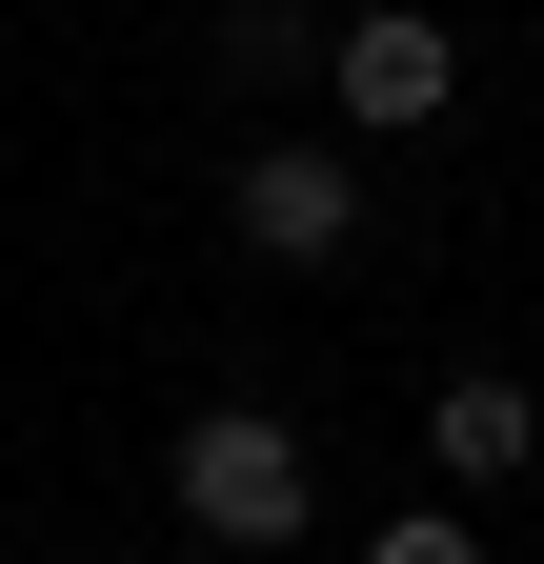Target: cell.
I'll use <instances>...</instances> for the list:
<instances>
[{
	"label": "cell",
	"mask_w": 544,
	"mask_h": 564,
	"mask_svg": "<svg viewBox=\"0 0 544 564\" xmlns=\"http://www.w3.org/2000/svg\"><path fill=\"white\" fill-rule=\"evenodd\" d=\"M323 41H344L323 0H222V82H303Z\"/></svg>",
	"instance_id": "obj_5"
},
{
	"label": "cell",
	"mask_w": 544,
	"mask_h": 564,
	"mask_svg": "<svg viewBox=\"0 0 544 564\" xmlns=\"http://www.w3.org/2000/svg\"><path fill=\"white\" fill-rule=\"evenodd\" d=\"M182 524H202V564H262V544H303V524H323V464H303V423H283V403H202V423H182Z\"/></svg>",
	"instance_id": "obj_1"
},
{
	"label": "cell",
	"mask_w": 544,
	"mask_h": 564,
	"mask_svg": "<svg viewBox=\"0 0 544 564\" xmlns=\"http://www.w3.org/2000/svg\"><path fill=\"white\" fill-rule=\"evenodd\" d=\"M363 564H485V524H464V505H403V524H363Z\"/></svg>",
	"instance_id": "obj_6"
},
{
	"label": "cell",
	"mask_w": 544,
	"mask_h": 564,
	"mask_svg": "<svg viewBox=\"0 0 544 564\" xmlns=\"http://www.w3.org/2000/svg\"><path fill=\"white\" fill-rule=\"evenodd\" d=\"M424 464H444V484H524V464H544V403H524L504 364H464V383L424 403Z\"/></svg>",
	"instance_id": "obj_4"
},
{
	"label": "cell",
	"mask_w": 544,
	"mask_h": 564,
	"mask_svg": "<svg viewBox=\"0 0 544 564\" xmlns=\"http://www.w3.org/2000/svg\"><path fill=\"white\" fill-rule=\"evenodd\" d=\"M222 223H242V262H344L363 242V162H344V141H242Z\"/></svg>",
	"instance_id": "obj_3"
},
{
	"label": "cell",
	"mask_w": 544,
	"mask_h": 564,
	"mask_svg": "<svg viewBox=\"0 0 544 564\" xmlns=\"http://www.w3.org/2000/svg\"><path fill=\"white\" fill-rule=\"evenodd\" d=\"M323 101H344V141H424L464 101V41L424 21V0H344V41H323Z\"/></svg>",
	"instance_id": "obj_2"
}]
</instances>
